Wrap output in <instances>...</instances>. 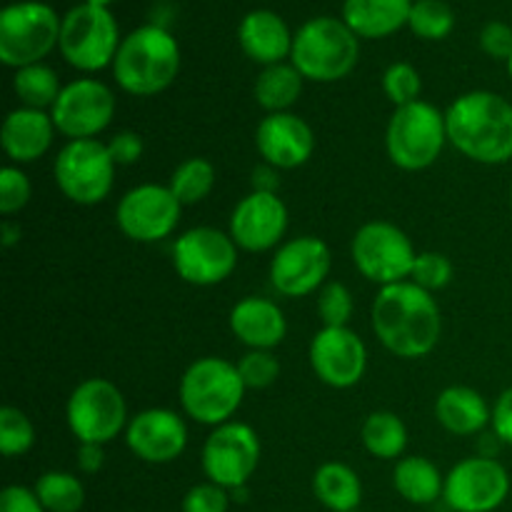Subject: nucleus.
<instances>
[{
    "label": "nucleus",
    "instance_id": "obj_27",
    "mask_svg": "<svg viewBox=\"0 0 512 512\" xmlns=\"http://www.w3.org/2000/svg\"><path fill=\"white\" fill-rule=\"evenodd\" d=\"M393 488L405 503L410 505H433L443 498L445 475L438 465L423 455H403L395 460Z\"/></svg>",
    "mask_w": 512,
    "mask_h": 512
},
{
    "label": "nucleus",
    "instance_id": "obj_31",
    "mask_svg": "<svg viewBox=\"0 0 512 512\" xmlns=\"http://www.w3.org/2000/svg\"><path fill=\"white\" fill-rule=\"evenodd\" d=\"M60 90L63 85H60L58 73L45 63L25 65L13 73V93L23 108L50 110L58 100Z\"/></svg>",
    "mask_w": 512,
    "mask_h": 512
},
{
    "label": "nucleus",
    "instance_id": "obj_46",
    "mask_svg": "<svg viewBox=\"0 0 512 512\" xmlns=\"http://www.w3.org/2000/svg\"><path fill=\"white\" fill-rule=\"evenodd\" d=\"M75 463H78V470L85 475H95L103 470L105 465V450L103 445L95 443H80L78 455H75Z\"/></svg>",
    "mask_w": 512,
    "mask_h": 512
},
{
    "label": "nucleus",
    "instance_id": "obj_29",
    "mask_svg": "<svg viewBox=\"0 0 512 512\" xmlns=\"http://www.w3.org/2000/svg\"><path fill=\"white\" fill-rule=\"evenodd\" d=\"M305 78L298 73L293 63H278L268 65L255 78V103L265 110V113H288L303 95Z\"/></svg>",
    "mask_w": 512,
    "mask_h": 512
},
{
    "label": "nucleus",
    "instance_id": "obj_21",
    "mask_svg": "<svg viewBox=\"0 0 512 512\" xmlns=\"http://www.w3.org/2000/svg\"><path fill=\"white\" fill-rule=\"evenodd\" d=\"M255 148L263 163L278 170H295L315 153V133L298 113H270L255 128Z\"/></svg>",
    "mask_w": 512,
    "mask_h": 512
},
{
    "label": "nucleus",
    "instance_id": "obj_30",
    "mask_svg": "<svg viewBox=\"0 0 512 512\" xmlns=\"http://www.w3.org/2000/svg\"><path fill=\"white\" fill-rule=\"evenodd\" d=\"M360 443L373 458L400 460L408 448V428L393 410H375L360 425Z\"/></svg>",
    "mask_w": 512,
    "mask_h": 512
},
{
    "label": "nucleus",
    "instance_id": "obj_19",
    "mask_svg": "<svg viewBox=\"0 0 512 512\" xmlns=\"http://www.w3.org/2000/svg\"><path fill=\"white\" fill-rule=\"evenodd\" d=\"M288 223V205L278 193L250 190L233 208L228 233L245 253H268L283 245Z\"/></svg>",
    "mask_w": 512,
    "mask_h": 512
},
{
    "label": "nucleus",
    "instance_id": "obj_32",
    "mask_svg": "<svg viewBox=\"0 0 512 512\" xmlns=\"http://www.w3.org/2000/svg\"><path fill=\"white\" fill-rule=\"evenodd\" d=\"M45 512H80L85 505V485L78 475L48 470L33 485Z\"/></svg>",
    "mask_w": 512,
    "mask_h": 512
},
{
    "label": "nucleus",
    "instance_id": "obj_14",
    "mask_svg": "<svg viewBox=\"0 0 512 512\" xmlns=\"http://www.w3.org/2000/svg\"><path fill=\"white\" fill-rule=\"evenodd\" d=\"M510 473L493 455H470L445 475L443 500L453 512H495L510 495Z\"/></svg>",
    "mask_w": 512,
    "mask_h": 512
},
{
    "label": "nucleus",
    "instance_id": "obj_36",
    "mask_svg": "<svg viewBox=\"0 0 512 512\" xmlns=\"http://www.w3.org/2000/svg\"><path fill=\"white\" fill-rule=\"evenodd\" d=\"M383 90L395 108H403V105L420 100V93H423V78H420L418 68H415L413 63L398 60V63L385 68Z\"/></svg>",
    "mask_w": 512,
    "mask_h": 512
},
{
    "label": "nucleus",
    "instance_id": "obj_10",
    "mask_svg": "<svg viewBox=\"0 0 512 512\" xmlns=\"http://www.w3.org/2000/svg\"><path fill=\"white\" fill-rule=\"evenodd\" d=\"M115 168L118 165L103 140H68L55 155L53 178L70 203L90 208L110 195L115 185Z\"/></svg>",
    "mask_w": 512,
    "mask_h": 512
},
{
    "label": "nucleus",
    "instance_id": "obj_35",
    "mask_svg": "<svg viewBox=\"0 0 512 512\" xmlns=\"http://www.w3.org/2000/svg\"><path fill=\"white\" fill-rule=\"evenodd\" d=\"M35 445V425L20 408H0V453L5 458H20Z\"/></svg>",
    "mask_w": 512,
    "mask_h": 512
},
{
    "label": "nucleus",
    "instance_id": "obj_51",
    "mask_svg": "<svg viewBox=\"0 0 512 512\" xmlns=\"http://www.w3.org/2000/svg\"><path fill=\"white\" fill-rule=\"evenodd\" d=\"M510 208H512V185H510Z\"/></svg>",
    "mask_w": 512,
    "mask_h": 512
},
{
    "label": "nucleus",
    "instance_id": "obj_41",
    "mask_svg": "<svg viewBox=\"0 0 512 512\" xmlns=\"http://www.w3.org/2000/svg\"><path fill=\"white\" fill-rule=\"evenodd\" d=\"M230 490L220 488V485L205 483L193 485L188 493L183 495V503H180V510L183 512H228L230 508Z\"/></svg>",
    "mask_w": 512,
    "mask_h": 512
},
{
    "label": "nucleus",
    "instance_id": "obj_24",
    "mask_svg": "<svg viewBox=\"0 0 512 512\" xmlns=\"http://www.w3.org/2000/svg\"><path fill=\"white\" fill-rule=\"evenodd\" d=\"M293 38L295 33L275 10H250L238 25L240 50L263 68L285 63L293 53Z\"/></svg>",
    "mask_w": 512,
    "mask_h": 512
},
{
    "label": "nucleus",
    "instance_id": "obj_18",
    "mask_svg": "<svg viewBox=\"0 0 512 512\" xmlns=\"http://www.w3.org/2000/svg\"><path fill=\"white\" fill-rule=\"evenodd\" d=\"M315 378L333 390L355 388L368 370V348L355 330L320 328L308 348Z\"/></svg>",
    "mask_w": 512,
    "mask_h": 512
},
{
    "label": "nucleus",
    "instance_id": "obj_6",
    "mask_svg": "<svg viewBox=\"0 0 512 512\" xmlns=\"http://www.w3.org/2000/svg\"><path fill=\"white\" fill-rule=\"evenodd\" d=\"M448 145L445 110L435 108L428 100L395 108L385 130V150L395 168L405 173H418L438 163Z\"/></svg>",
    "mask_w": 512,
    "mask_h": 512
},
{
    "label": "nucleus",
    "instance_id": "obj_9",
    "mask_svg": "<svg viewBox=\"0 0 512 512\" xmlns=\"http://www.w3.org/2000/svg\"><path fill=\"white\" fill-rule=\"evenodd\" d=\"M350 258L365 280L378 288H388L410 280L418 250L400 225L370 220L355 230L350 240Z\"/></svg>",
    "mask_w": 512,
    "mask_h": 512
},
{
    "label": "nucleus",
    "instance_id": "obj_22",
    "mask_svg": "<svg viewBox=\"0 0 512 512\" xmlns=\"http://www.w3.org/2000/svg\"><path fill=\"white\" fill-rule=\"evenodd\" d=\"M228 325L235 340L248 350H273L288 335V320L280 305L260 295L238 300L230 310Z\"/></svg>",
    "mask_w": 512,
    "mask_h": 512
},
{
    "label": "nucleus",
    "instance_id": "obj_45",
    "mask_svg": "<svg viewBox=\"0 0 512 512\" xmlns=\"http://www.w3.org/2000/svg\"><path fill=\"white\" fill-rule=\"evenodd\" d=\"M493 435L498 438V443L512 448V385L508 390L500 393V398L493 405Z\"/></svg>",
    "mask_w": 512,
    "mask_h": 512
},
{
    "label": "nucleus",
    "instance_id": "obj_3",
    "mask_svg": "<svg viewBox=\"0 0 512 512\" xmlns=\"http://www.w3.org/2000/svg\"><path fill=\"white\" fill-rule=\"evenodd\" d=\"M180 73V45L165 25L148 23L128 33L113 60V78L135 98L168 90Z\"/></svg>",
    "mask_w": 512,
    "mask_h": 512
},
{
    "label": "nucleus",
    "instance_id": "obj_47",
    "mask_svg": "<svg viewBox=\"0 0 512 512\" xmlns=\"http://www.w3.org/2000/svg\"><path fill=\"white\" fill-rule=\"evenodd\" d=\"M250 183H253V190H258V193H278L280 170L273 168V165H268V163H260L258 168L253 170V178H250Z\"/></svg>",
    "mask_w": 512,
    "mask_h": 512
},
{
    "label": "nucleus",
    "instance_id": "obj_38",
    "mask_svg": "<svg viewBox=\"0 0 512 512\" xmlns=\"http://www.w3.org/2000/svg\"><path fill=\"white\" fill-rule=\"evenodd\" d=\"M235 365L248 390H265L280 378V360L273 350H248Z\"/></svg>",
    "mask_w": 512,
    "mask_h": 512
},
{
    "label": "nucleus",
    "instance_id": "obj_17",
    "mask_svg": "<svg viewBox=\"0 0 512 512\" xmlns=\"http://www.w3.org/2000/svg\"><path fill=\"white\" fill-rule=\"evenodd\" d=\"M183 205L168 185L143 183L130 188L115 208L120 233L133 243H160L170 238L180 223Z\"/></svg>",
    "mask_w": 512,
    "mask_h": 512
},
{
    "label": "nucleus",
    "instance_id": "obj_28",
    "mask_svg": "<svg viewBox=\"0 0 512 512\" xmlns=\"http://www.w3.org/2000/svg\"><path fill=\"white\" fill-rule=\"evenodd\" d=\"M313 495L330 512H358L363 503V483L350 465L330 460L315 470Z\"/></svg>",
    "mask_w": 512,
    "mask_h": 512
},
{
    "label": "nucleus",
    "instance_id": "obj_44",
    "mask_svg": "<svg viewBox=\"0 0 512 512\" xmlns=\"http://www.w3.org/2000/svg\"><path fill=\"white\" fill-rule=\"evenodd\" d=\"M0 512H45L33 488L25 485H8L0 493Z\"/></svg>",
    "mask_w": 512,
    "mask_h": 512
},
{
    "label": "nucleus",
    "instance_id": "obj_50",
    "mask_svg": "<svg viewBox=\"0 0 512 512\" xmlns=\"http://www.w3.org/2000/svg\"><path fill=\"white\" fill-rule=\"evenodd\" d=\"M508 75H510V80H512V58L508 60Z\"/></svg>",
    "mask_w": 512,
    "mask_h": 512
},
{
    "label": "nucleus",
    "instance_id": "obj_37",
    "mask_svg": "<svg viewBox=\"0 0 512 512\" xmlns=\"http://www.w3.org/2000/svg\"><path fill=\"white\" fill-rule=\"evenodd\" d=\"M353 313L355 303L348 285L330 280L318 290V315L323 320V328H345Z\"/></svg>",
    "mask_w": 512,
    "mask_h": 512
},
{
    "label": "nucleus",
    "instance_id": "obj_12",
    "mask_svg": "<svg viewBox=\"0 0 512 512\" xmlns=\"http://www.w3.org/2000/svg\"><path fill=\"white\" fill-rule=\"evenodd\" d=\"M240 248L230 233L213 228V225H198L175 238L170 260L183 283L195 288H213L228 280L238 268Z\"/></svg>",
    "mask_w": 512,
    "mask_h": 512
},
{
    "label": "nucleus",
    "instance_id": "obj_49",
    "mask_svg": "<svg viewBox=\"0 0 512 512\" xmlns=\"http://www.w3.org/2000/svg\"><path fill=\"white\" fill-rule=\"evenodd\" d=\"M83 3H88V5H98V8H110V5H113L115 0H83Z\"/></svg>",
    "mask_w": 512,
    "mask_h": 512
},
{
    "label": "nucleus",
    "instance_id": "obj_8",
    "mask_svg": "<svg viewBox=\"0 0 512 512\" xmlns=\"http://www.w3.org/2000/svg\"><path fill=\"white\" fill-rule=\"evenodd\" d=\"M120 28L115 15L108 8L80 3L63 15L60 28V55L70 68L80 73H98L103 68H113L118 55Z\"/></svg>",
    "mask_w": 512,
    "mask_h": 512
},
{
    "label": "nucleus",
    "instance_id": "obj_4",
    "mask_svg": "<svg viewBox=\"0 0 512 512\" xmlns=\"http://www.w3.org/2000/svg\"><path fill=\"white\" fill-rule=\"evenodd\" d=\"M360 60V38L343 18L320 15L298 28L290 63L310 83H338L348 78Z\"/></svg>",
    "mask_w": 512,
    "mask_h": 512
},
{
    "label": "nucleus",
    "instance_id": "obj_20",
    "mask_svg": "<svg viewBox=\"0 0 512 512\" xmlns=\"http://www.w3.org/2000/svg\"><path fill=\"white\" fill-rule=\"evenodd\" d=\"M125 445L148 465H168L188 448V425L170 408L140 410L125 428Z\"/></svg>",
    "mask_w": 512,
    "mask_h": 512
},
{
    "label": "nucleus",
    "instance_id": "obj_33",
    "mask_svg": "<svg viewBox=\"0 0 512 512\" xmlns=\"http://www.w3.org/2000/svg\"><path fill=\"white\" fill-rule=\"evenodd\" d=\"M215 165L208 158H188L173 170L168 188L173 190L180 205H198L213 193L215 188Z\"/></svg>",
    "mask_w": 512,
    "mask_h": 512
},
{
    "label": "nucleus",
    "instance_id": "obj_25",
    "mask_svg": "<svg viewBox=\"0 0 512 512\" xmlns=\"http://www.w3.org/2000/svg\"><path fill=\"white\" fill-rule=\"evenodd\" d=\"M435 420L450 435L470 438V435H480L493 423V408L475 388L450 385L435 398Z\"/></svg>",
    "mask_w": 512,
    "mask_h": 512
},
{
    "label": "nucleus",
    "instance_id": "obj_16",
    "mask_svg": "<svg viewBox=\"0 0 512 512\" xmlns=\"http://www.w3.org/2000/svg\"><path fill=\"white\" fill-rule=\"evenodd\" d=\"M50 118L63 138H98L115 118V93L98 78L70 80L50 108Z\"/></svg>",
    "mask_w": 512,
    "mask_h": 512
},
{
    "label": "nucleus",
    "instance_id": "obj_1",
    "mask_svg": "<svg viewBox=\"0 0 512 512\" xmlns=\"http://www.w3.org/2000/svg\"><path fill=\"white\" fill-rule=\"evenodd\" d=\"M370 325L380 345L403 360H420L430 355L443 335L438 300L413 280L378 290L370 308Z\"/></svg>",
    "mask_w": 512,
    "mask_h": 512
},
{
    "label": "nucleus",
    "instance_id": "obj_5",
    "mask_svg": "<svg viewBox=\"0 0 512 512\" xmlns=\"http://www.w3.org/2000/svg\"><path fill=\"white\" fill-rule=\"evenodd\" d=\"M245 390L248 388L240 378L238 365L208 355L185 368L178 388L180 408L185 418L218 428L235 418L245 400Z\"/></svg>",
    "mask_w": 512,
    "mask_h": 512
},
{
    "label": "nucleus",
    "instance_id": "obj_15",
    "mask_svg": "<svg viewBox=\"0 0 512 512\" xmlns=\"http://www.w3.org/2000/svg\"><path fill=\"white\" fill-rule=\"evenodd\" d=\"M333 253L318 235H298L280 245L270 260V285L283 298H305L328 283Z\"/></svg>",
    "mask_w": 512,
    "mask_h": 512
},
{
    "label": "nucleus",
    "instance_id": "obj_2",
    "mask_svg": "<svg viewBox=\"0 0 512 512\" xmlns=\"http://www.w3.org/2000/svg\"><path fill=\"white\" fill-rule=\"evenodd\" d=\"M448 143L480 165L512 160V103L493 90L458 95L445 110Z\"/></svg>",
    "mask_w": 512,
    "mask_h": 512
},
{
    "label": "nucleus",
    "instance_id": "obj_43",
    "mask_svg": "<svg viewBox=\"0 0 512 512\" xmlns=\"http://www.w3.org/2000/svg\"><path fill=\"white\" fill-rule=\"evenodd\" d=\"M108 150L113 155L115 165H133L138 163L140 155H143L145 145L135 130H120L113 138L108 140Z\"/></svg>",
    "mask_w": 512,
    "mask_h": 512
},
{
    "label": "nucleus",
    "instance_id": "obj_40",
    "mask_svg": "<svg viewBox=\"0 0 512 512\" xmlns=\"http://www.w3.org/2000/svg\"><path fill=\"white\" fill-rule=\"evenodd\" d=\"M33 198V185L30 178L23 173L20 165H5L0 170V213L5 218L20 213Z\"/></svg>",
    "mask_w": 512,
    "mask_h": 512
},
{
    "label": "nucleus",
    "instance_id": "obj_7",
    "mask_svg": "<svg viewBox=\"0 0 512 512\" xmlns=\"http://www.w3.org/2000/svg\"><path fill=\"white\" fill-rule=\"evenodd\" d=\"M63 18L40 0H18L0 13V60L18 70L43 63L60 45Z\"/></svg>",
    "mask_w": 512,
    "mask_h": 512
},
{
    "label": "nucleus",
    "instance_id": "obj_42",
    "mask_svg": "<svg viewBox=\"0 0 512 512\" xmlns=\"http://www.w3.org/2000/svg\"><path fill=\"white\" fill-rule=\"evenodd\" d=\"M480 50L493 60H508L512 58V28L503 20H490L480 30Z\"/></svg>",
    "mask_w": 512,
    "mask_h": 512
},
{
    "label": "nucleus",
    "instance_id": "obj_13",
    "mask_svg": "<svg viewBox=\"0 0 512 512\" xmlns=\"http://www.w3.org/2000/svg\"><path fill=\"white\" fill-rule=\"evenodd\" d=\"M260 455H263V448H260L258 433L248 423L230 420L213 428V433L205 438L200 465L210 483L225 490H238L245 488L255 475Z\"/></svg>",
    "mask_w": 512,
    "mask_h": 512
},
{
    "label": "nucleus",
    "instance_id": "obj_48",
    "mask_svg": "<svg viewBox=\"0 0 512 512\" xmlns=\"http://www.w3.org/2000/svg\"><path fill=\"white\" fill-rule=\"evenodd\" d=\"M23 238V230H20V223H13V220H3V228H0V240H3L5 248H15Z\"/></svg>",
    "mask_w": 512,
    "mask_h": 512
},
{
    "label": "nucleus",
    "instance_id": "obj_34",
    "mask_svg": "<svg viewBox=\"0 0 512 512\" xmlns=\"http://www.w3.org/2000/svg\"><path fill=\"white\" fill-rule=\"evenodd\" d=\"M408 28L420 40H445L455 28V13L445 0H415Z\"/></svg>",
    "mask_w": 512,
    "mask_h": 512
},
{
    "label": "nucleus",
    "instance_id": "obj_39",
    "mask_svg": "<svg viewBox=\"0 0 512 512\" xmlns=\"http://www.w3.org/2000/svg\"><path fill=\"white\" fill-rule=\"evenodd\" d=\"M453 273L455 268L448 255L438 253V250H425V253H418V258H415L410 280L423 290H428V293H435V290L448 288Z\"/></svg>",
    "mask_w": 512,
    "mask_h": 512
},
{
    "label": "nucleus",
    "instance_id": "obj_23",
    "mask_svg": "<svg viewBox=\"0 0 512 512\" xmlns=\"http://www.w3.org/2000/svg\"><path fill=\"white\" fill-rule=\"evenodd\" d=\"M55 133L58 130L50 118V110L20 105L5 115L3 128H0V145H3V153L8 155L10 165H28L48 153Z\"/></svg>",
    "mask_w": 512,
    "mask_h": 512
},
{
    "label": "nucleus",
    "instance_id": "obj_26",
    "mask_svg": "<svg viewBox=\"0 0 512 512\" xmlns=\"http://www.w3.org/2000/svg\"><path fill=\"white\" fill-rule=\"evenodd\" d=\"M413 3L415 0H345L340 18L358 38H390L408 25Z\"/></svg>",
    "mask_w": 512,
    "mask_h": 512
},
{
    "label": "nucleus",
    "instance_id": "obj_11",
    "mask_svg": "<svg viewBox=\"0 0 512 512\" xmlns=\"http://www.w3.org/2000/svg\"><path fill=\"white\" fill-rule=\"evenodd\" d=\"M65 420L78 443L108 445L128 428V403L118 385L108 378H88L70 393Z\"/></svg>",
    "mask_w": 512,
    "mask_h": 512
}]
</instances>
